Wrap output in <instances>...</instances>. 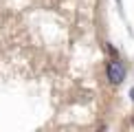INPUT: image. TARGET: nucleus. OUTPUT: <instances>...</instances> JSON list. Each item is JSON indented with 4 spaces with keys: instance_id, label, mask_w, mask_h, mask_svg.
Returning <instances> with one entry per match:
<instances>
[{
    "instance_id": "nucleus-1",
    "label": "nucleus",
    "mask_w": 134,
    "mask_h": 132,
    "mask_svg": "<svg viewBox=\"0 0 134 132\" xmlns=\"http://www.w3.org/2000/svg\"><path fill=\"white\" fill-rule=\"evenodd\" d=\"M105 70H108V79L112 81V84H121V81L125 79V68H123V64L116 62V59H114V62H110Z\"/></svg>"
}]
</instances>
